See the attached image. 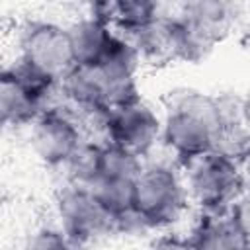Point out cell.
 <instances>
[{"label":"cell","instance_id":"cell-16","mask_svg":"<svg viewBox=\"0 0 250 250\" xmlns=\"http://www.w3.org/2000/svg\"><path fill=\"white\" fill-rule=\"evenodd\" d=\"M145 164V158L119 146L109 141L102 143L100 154V176L107 178H121V180H135Z\"/></svg>","mask_w":250,"mask_h":250},{"label":"cell","instance_id":"cell-6","mask_svg":"<svg viewBox=\"0 0 250 250\" xmlns=\"http://www.w3.org/2000/svg\"><path fill=\"white\" fill-rule=\"evenodd\" d=\"M86 141L82 117L68 105L43 109L29 125V145L37 160L49 168H64Z\"/></svg>","mask_w":250,"mask_h":250},{"label":"cell","instance_id":"cell-3","mask_svg":"<svg viewBox=\"0 0 250 250\" xmlns=\"http://www.w3.org/2000/svg\"><path fill=\"white\" fill-rule=\"evenodd\" d=\"M61 94V80L31 66L20 57L0 74V119L6 127H29Z\"/></svg>","mask_w":250,"mask_h":250},{"label":"cell","instance_id":"cell-8","mask_svg":"<svg viewBox=\"0 0 250 250\" xmlns=\"http://www.w3.org/2000/svg\"><path fill=\"white\" fill-rule=\"evenodd\" d=\"M100 127L105 141L146 158L160 143L162 113L141 96L127 104L109 107L102 117Z\"/></svg>","mask_w":250,"mask_h":250},{"label":"cell","instance_id":"cell-17","mask_svg":"<svg viewBox=\"0 0 250 250\" xmlns=\"http://www.w3.org/2000/svg\"><path fill=\"white\" fill-rule=\"evenodd\" d=\"M100 154H102V143H94L86 139L64 166L68 172V182L78 186L92 184L100 176Z\"/></svg>","mask_w":250,"mask_h":250},{"label":"cell","instance_id":"cell-22","mask_svg":"<svg viewBox=\"0 0 250 250\" xmlns=\"http://www.w3.org/2000/svg\"><path fill=\"white\" fill-rule=\"evenodd\" d=\"M240 123L250 133V94L244 96L240 102Z\"/></svg>","mask_w":250,"mask_h":250},{"label":"cell","instance_id":"cell-14","mask_svg":"<svg viewBox=\"0 0 250 250\" xmlns=\"http://www.w3.org/2000/svg\"><path fill=\"white\" fill-rule=\"evenodd\" d=\"M162 16V0H113L111 25L131 35Z\"/></svg>","mask_w":250,"mask_h":250},{"label":"cell","instance_id":"cell-20","mask_svg":"<svg viewBox=\"0 0 250 250\" xmlns=\"http://www.w3.org/2000/svg\"><path fill=\"white\" fill-rule=\"evenodd\" d=\"M229 215L232 217V221L236 223L238 230L246 236V240L250 242V191H240L232 203L229 205Z\"/></svg>","mask_w":250,"mask_h":250},{"label":"cell","instance_id":"cell-2","mask_svg":"<svg viewBox=\"0 0 250 250\" xmlns=\"http://www.w3.org/2000/svg\"><path fill=\"white\" fill-rule=\"evenodd\" d=\"M189 193L174 162H145L133 184V211L148 230L172 229L188 211Z\"/></svg>","mask_w":250,"mask_h":250},{"label":"cell","instance_id":"cell-4","mask_svg":"<svg viewBox=\"0 0 250 250\" xmlns=\"http://www.w3.org/2000/svg\"><path fill=\"white\" fill-rule=\"evenodd\" d=\"M240 10L236 0H180L176 18L182 27V62H201L225 41Z\"/></svg>","mask_w":250,"mask_h":250},{"label":"cell","instance_id":"cell-5","mask_svg":"<svg viewBox=\"0 0 250 250\" xmlns=\"http://www.w3.org/2000/svg\"><path fill=\"white\" fill-rule=\"evenodd\" d=\"M180 168L189 201L195 203L199 211H227L244 186L242 166L215 148Z\"/></svg>","mask_w":250,"mask_h":250},{"label":"cell","instance_id":"cell-1","mask_svg":"<svg viewBox=\"0 0 250 250\" xmlns=\"http://www.w3.org/2000/svg\"><path fill=\"white\" fill-rule=\"evenodd\" d=\"M223 127L219 96L195 88H176L168 92L162 111L160 143L178 166L213 150Z\"/></svg>","mask_w":250,"mask_h":250},{"label":"cell","instance_id":"cell-7","mask_svg":"<svg viewBox=\"0 0 250 250\" xmlns=\"http://www.w3.org/2000/svg\"><path fill=\"white\" fill-rule=\"evenodd\" d=\"M18 57L31 66L62 80L76 64L68 25L51 20H29L18 33Z\"/></svg>","mask_w":250,"mask_h":250},{"label":"cell","instance_id":"cell-13","mask_svg":"<svg viewBox=\"0 0 250 250\" xmlns=\"http://www.w3.org/2000/svg\"><path fill=\"white\" fill-rule=\"evenodd\" d=\"M68 33L76 64H96L109 49L117 31L111 21L86 14L68 25Z\"/></svg>","mask_w":250,"mask_h":250},{"label":"cell","instance_id":"cell-12","mask_svg":"<svg viewBox=\"0 0 250 250\" xmlns=\"http://www.w3.org/2000/svg\"><path fill=\"white\" fill-rule=\"evenodd\" d=\"M193 248H248L250 242L238 230L229 211H199V219L184 238Z\"/></svg>","mask_w":250,"mask_h":250},{"label":"cell","instance_id":"cell-18","mask_svg":"<svg viewBox=\"0 0 250 250\" xmlns=\"http://www.w3.org/2000/svg\"><path fill=\"white\" fill-rule=\"evenodd\" d=\"M215 150L244 166L246 162H250V133L242 127V123L227 125L219 131Z\"/></svg>","mask_w":250,"mask_h":250},{"label":"cell","instance_id":"cell-9","mask_svg":"<svg viewBox=\"0 0 250 250\" xmlns=\"http://www.w3.org/2000/svg\"><path fill=\"white\" fill-rule=\"evenodd\" d=\"M57 219L74 248L88 246L102 236L115 234V217L109 215L86 186L68 182L55 199Z\"/></svg>","mask_w":250,"mask_h":250},{"label":"cell","instance_id":"cell-10","mask_svg":"<svg viewBox=\"0 0 250 250\" xmlns=\"http://www.w3.org/2000/svg\"><path fill=\"white\" fill-rule=\"evenodd\" d=\"M61 96L80 117L98 123L109 109L107 86L96 64H74L61 80Z\"/></svg>","mask_w":250,"mask_h":250},{"label":"cell","instance_id":"cell-21","mask_svg":"<svg viewBox=\"0 0 250 250\" xmlns=\"http://www.w3.org/2000/svg\"><path fill=\"white\" fill-rule=\"evenodd\" d=\"M88 16H96L102 20L111 21V12H113V0H76Z\"/></svg>","mask_w":250,"mask_h":250},{"label":"cell","instance_id":"cell-19","mask_svg":"<svg viewBox=\"0 0 250 250\" xmlns=\"http://www.w3.org/2000/svg\"><path fill=\"white\" fill-rule=\"evenodd\" d=\"M27 248H33V250L57 248V250H61V248H74V244L68 238V234L61 229V225H57V227H41L33 234H29Z\"/></svg>","mask_w":250,"mask_h":250},{"label":"cell","instance_id":"cell-11","mask_svg":"<svg viewBox=\"0 0 250 250\" xmlns=\"http://www.w3.org/2000/svg\"><path fill=\"white\" fill-rule=\"evenodd\" d=\"M135 43L143 64H168L182 62V29L174 16H158L148 25L127 35Z\"/></svg>","mask_w":250,"mask_h":250},{"label":"cell","instance_id":"cell-15","mask_svg":"<svg viewBox=\"0 0 250 250\" xmlns=\"http://www.w3.org/2000/svg\"><path fill=\"white\" fill-rule=\"evenodd\" d=\"M133 184L135 180L98 176L86 188L94 193V197L102 203V207L117 221L119 217L133 211Z\"/></svg>","mask_w":250,"mask_h":250}]
</instances>
